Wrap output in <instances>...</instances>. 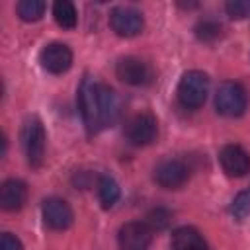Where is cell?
<instances>
[{"instance_id": "cell-5", "label": "cell", "mask_w": 250, "mask_h": 250, "mask_svg": "<svg viewBox=\"0 0 250 250\" xmlns=\"http://www.w3.org/2000/svg\"><path fill=\"white\" fill-rule=\"evenodd\" d=\"M158 135V121L152 113L143 111L133 115L125 125V137L135 146H146L150 145Z\"/></svg>"}, {"instance_id": "cell-4", "label": "cell", "mask_w": 250, "mask_h": 250, "mask_svg": "<svg viewBox=\"0 0 250 250\" xmlns=\"http://www.w3.org/2000/svg\"><path fill=\"white\" fill-rule=\"evenodd\" d=\"M248 105V96L246 90L234 82V80H227L217 88L215 94V107L221 115L225 117H238L246 111Z\"/></svg>"}, {"instance_id": "cell-8", "label": "cell", "mask_w": 250, "mask_h": 250, "mask_svg": "<svg viewBox=\"0 0 250 250\" xmlns=\"http://www.w3.org/2000/svg\"><path fill=\"white\" fill-rule=\"evenodd\" d=\"M152 229L143 221H129L119 227L117 244L119 250H148L152 242Z\"/></svg>"}, {"instance_id": "cell-13", "label": "cell", "mask_w": 250, "mask_h": 250, "mask_svg": "<svg viewBox=\"0 0 250 250\" xmlns=\"http://www.w3.org/2000/svg\"><path fill=\"white\" fill-rule=\"evenodd\" d=\"M25 199H27V186L21 180L10 178V180L2 182V186H0V207L4 211L21 209Z\"/></svg>"}, {"instance_id": "cell-6", "label": "cell", "mask_w": 250, "mask_h": 250, "mask_svg": "<svg viewBox=\"0 0 250 250\" xmlns=\"http://www.w3.org/2000/svg\"><path fill=\"white\" fill-rule=\"evenodd\" d=\"M109 25L119 37H135L143 31V14L133 6H115L109 12Z\"/></svg>"}, {"instance_id": "cell-3", "label": "cell", "mask_w": 250, "mask_h": 250, "mask_svg": "<svg viewBox=\"0 0 250 250\" xmlns=\"http://www.w3.org/2000/svg\"><path fill=\"white\" fill-rule=\"evenodd\" d=\"M209 94V76L201 70H188L178 82V100L188 109H197Z\"/></svg>"}, {"instance_id": "cell-2", "label": "cell", "mask_w": 250, "mask_h": 250, "mask_svg": "<svg viewBox=\"0 0 250 250\" xmlns=\"http://www.w3.org/2000/svg\"><path fill=\"white\" fill-rule=\"evenodd\" d=\"M45 143H47V135H45V127L41 119L35 115H29L21 127V146H23L27 164L31 168H39L43 164Z\"/></svg>"}, {"instance_id": "cell-21", "label": "cell", "mask_w": 250, "mask_h": 250, "mask_svg": "<svg viewBox=\"0 0 250 250\" xmlns=\"http://www.w3.org/2000/svg\"><path fill=\"white\" fill-rule=\"evenodd\" d=\"M225 10L232 20H244L250 14V2H246V0H230V2L225 4Z\"/></svg>"}, {"instance_id": "cell-10", "label": "cell", "mask_w": 250, "mask_h": 250, "mask_svg": "<svg viewBox=\"0 0 250 250\" xmlns=\"http://www.w3.org/2000/svg\"><path fill=\"white\" fill-rule=\"evenodd\" d=\"M41 217H43V223L53 230H64L74 221L72 207L61 197L45 199L41 205Z\"/></svg>"}, {"instance_id": "cell-12", "label": "cell", "mask_w": 250, "mask_h": 250, "mask_svg": "<svg viewBox=\"0 0 250 250\" xmlns=\"http://www.w3.org/2000/svg\"><path fill=\"white\" fill-rule=\"evenodd\" d=\"M219 162L227 176L242 178L250 172V156L240 145H225L219 152Z\"/></svg>"}, {"instance_id": "cell-15", "label": "cell", "mask_w": 250, "mask_h": 250, "mask_svg": "<svg viewBox=\"0 0 250 250\" xmlns=\"http://www.w3.org/2000/svg\"><path fill=\"white\" fill-rule=\"evenodd\" d=\"M119 195H121V191H119L117 182H115L111 176H107V174L100 176V180H98V197H100L102 207H104V209L113 207V205L117 203Z\"/></svg>"}, {"instance_id": "cell-18", "label": "cell", "mask_w": 250, "mask_h": 250, "mask_svg": "<svg viewBox=\"0 0 250 250\" xmlns=\"http://www.w3.org/2000/svg\"><path fill=\"white\" fill-rule=\"evenodd\" d=\"M195 35H197V39H201L205 43H213L223 35V25L215 20H201L195 25Z\"/></svg>"}, {"instance_id": "cell-11", "label": "cell", "mask_w": 250, "mask_h": 250, "mask_svg": "<svg viewBox=\"0 0 250 250\" xmlns=\"http://www.w3.org/2000/svg\"><path fill=\"white\" fill-rule=\"evenodd\" d=\"M41 66L51 74H62L72 66V51L64 43H49L39 53Z\"/></svg>"}, {"instance_id": "cell-16", "label": "cell", "mask_w": 250, "mask_h": 250, "mask_svg": "<svg viewBox=\"0 0 250 250\" xmlns=\"http://www.w3.org/2000/svg\"><path fill=\"white\" fill-rule=\"evenodd\" d=\"M53 18L62 29H72L76 27V21H78L76 8L68 0H59L53 4Z\"/></svg>"}, {"instance_id": "cell-20", "label": "cell", "mask_w": 250, "mask_h": 250, "mask_svg": "<svg viewBox=\"0 0 250 250\" xmlns=\"http://www.w3.org/2000/svg\"><path fill=\"white\" fill-rule=\"evenodd\" d=\"M168 223H170V213L164 207H156L146 215V225L152 230H162L168 227Z\"/></svg>"}, {"instance_id": "cell-9", "label": "cell", "mask_w": 250, "mask_h": 250, "mask_svg": "<svg viewBox=\"0 0 250 250\" xmlns=\"http://www.w3.org/2000/svg\"><path fill=\"white\" fill-rule=\"evenodd\" d=\"M115 74L129 86H146L152 80V68L139 57H123L115 64Z\"/></svg>"}, {"instance_id": "cell-19", "label": "cell", "mask_w": 250, "mask_h": 250, "mask_svg": "<svg viewBox=\"0 0 250 250\" xmlns=\"http://www.w3.org/2000/svg\"><path fill=\"white\" fill-rule=\"evenodd\" d=\"M230 213L236 221H244L250 215V188L242 189L230 203Z\"/></svg>"}, {"instance_id": "cell-1", "label": "cell", "mask_w": 250, "mask_h": 250, "mask_svg": "<svg viewBox=\"0 0 250 250\" xmlns=\"http://www.w3.org/2000/svg\"><path fill=\"white\" fill-rule=\"evenodd\" d=\"M78 109L88 133H100L111 127L119 117V98L117 94L102 82L86 76L78 88Z\"/></svg>"}, {"instance_id": "cell-14", "label": "cell", "mask_w": 250, "mask_h": 250, "mask_svg": "<svg viewBox=\"0 0 250 250\" xmlns=\"http://www.w3.org/2000/svg\"><path fill=\"white\" fill-rule=\"evenodd\" d=\"M170 250H211L203 234L193 227H180L172 232Z\"/></svg>"}, {"instance_id": "cell-7", "label": "cell", "mask_w": 250, "mask_h": 250, "mask_svg": "<svg viewBox=\"0 0 250 250\" xmlns=\"http://www.w3.org/2000/svg\"><path fill=\"white\" fill-rule=\"evenodd\" d=\"M189 178V168L180 158H164L154 166V182L166 189L182 188Z\"/></svg>"}, {"instance_id": "cell-22", "label": "cell", "mask_w": 250, "mask_h": 250, "mask_svg": "<svg viewBox=\"0 0 250 250\" xmlns=\"http://www.w3.org/2000/svg\"><path fill=\"white\" fill-rule=\"evenodd\" d=\"M0 250H23V246L18 236H14L12 232H4L0 236Z\"/></svg>"}, {"instance_id": "cell-17", "label": "cell", "mask_w": 250, "mask_h": 250, "mask_svg": "<svg viewBox=\"0 0 250 250\" xmlns=\"http://www.w3.org/2000/svg\"><path fill=\"white\" fill-rule=\"evenodd\" d=\"M45 8H47V4L41 2V0H21L16 6L18 16L23 21H37V20H41L43 14H45Z\"/></svg>"}]
</instances>
